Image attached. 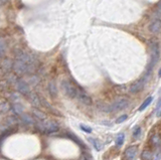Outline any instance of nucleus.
I'll use <instances>...</instances> for the list:
<instances>
[{
	"label": "nucleus",
	"instance_id": "1",
	"mask_svg": "<svg viewBox=\"0 0 161 160\" xmlns=\"http://www.w3.org/2000/svg\"><path fill=\"white\" fill-rule=\"evenodd\" d=\"M150 51H151V58H150V62L148 63L147 70H146V74L150 76L152 73L153 69L156 66V63H158L159 59V44L156 40L150 41Z\"/></svg>",
	"mask_w": 161,
	"mask_h": 160
},
{
	"label": "nucleus",
	"instance_id": "2",
	"mask_svg": "<svg viewBox=\"0 0 161 160\" xmlns=\"http://www.w3.org/2000/svg\"><path fill=\"white\" fill-rule=\"evenodd\" d=\"M130 104V102L127 99H124V98H121V99H118L114 103H112L111 105L109 106H105L104 108H101L103 111L105 112H118V111H122L125 108H127Z\"/></svg>",
	"mask_w": 161,
	"mask_h": 160
},
{
	"label": "nucleus",
	"instance_id": "3",
	"mask_svg": "<svg viewBox=\"0 0 161 160\" xmlns=\"http://www.w3.org/2000/svg\"><path fill=\"white\" fill-rule=\"evenodd\" d=\"M36 126L41 132H45V133H55V132H58L59 129V124L55 122V121H51V120H44L42 122H38L36 124Z\"/></svg>",
	"mask_w": 161,
	"mask_h": 160
},
{
	"label": "nucleus",
	"instance_id": "4",
	"mask_svg": "<svg viewBox=\"0 0 161 160\" xmlns=\"http://www.w3.org/2000/svg\"><path fill=\"white\" fill-rule=\"evenodd\" d=\"M62 90L70 99H76L77 97V87L71 83L69 81H63L60 84Z\"/></svg>",
	"mask_w": 161,
	"mask_h": 160
},
{
	"label": "nucleus",
	"instance_id": "5",
	"mask_svg": "<svg viewBox=\"0 0 161 160\" xmlns=\"http://www.w3.org/2000/svg\"><path fill=\"white\" fill-rule=\"evenodd\" d=\"M13 72L16 74L17 77L18 76H24V74H27V65L24 63L22 60L20 59H15L13 63Z\"/></svg>",
	"mask_w": 161,
	"mask_h": 160
},
{
	"label": "nucleus",
	"instance_id": "6",
	"mask_svg": "<svg viewBox=\"0 0 161 160\" xmlns=\"http://www.w3.org/2000/svg\"><path fill=\"white\" fill-rule=\"evenodd\" d=\"M148 79H149V76L145 74L140 80H138L137 82H135V83L130 87V92H131V93L132 94H137V93H139V92H141L143 90V88H144L145 84L147 83Z\"/></svg>",
	"mask_w": 161,
	"mask_h": 160
},
{
	"label": "nucleus",
	"instance_id": "7",
	"mask_svg": "<svg viewBox=\"0 0 161 160\" xmlns=\"http://www.w3.org/2000/svg\"><path fill=\"white\" fill-rule=\"evenodd\" d=\"M15 88L18 93H20L21 95H24V96H28L30 93V88H29V85L26 83L25 80L23 79H18L17 82L15 83Z\"/></svg>",
	"mask_w": 161,
	"mask_h": 160
},
{
	"label": "nucleus",
	"instance_id": "8",
	"mask_svg": "<svg viewBox=\"0 0 161 160\" xmlns=\"http://www.w3.org/2000/svg\"><path fill=\"white\" fill-rule=\"evenodd\" d=\"M76 99H78L81 103H83L84 105L90 106L92 105V99L86 92L83 90V89L77 87V97Z\"/></svg>",
	"mask_w": 161,
	"mask_h": 160
},
{
	"label": "nucleus",
	"instance_id": "9",
	"mask_svg": "<svg viewBox=\"0 0 161 160\" xmlns=\"http://www.w3.org/2000/svg\"><path fill=\"white\" fill-rule=\"evenodd\" d=\"M149 30L154 34H160L161 33V19L157 18V19L153 20L149 25Z\"/></svg>",
	"mask_w": 161,
	"mask_h": 160
},
{
	"label": "nucleus",
	"instance_id": "10",
	"mask_svg": "<svg viewBox=\"0 0 161 160\" xmlns=\"http://www.w3.org/2000/svg\"><path fill=\"white\" fill-rule=\"evenodd\" d=\"M137 146H130L128 147L124 152V157L126 160H135L136 154H137Z\"/></svg>",
	"mask_w": 161,
	"mask_h": 160
},
{
	"label": "nucleus",
	"instance_id": "11",
	"mask_svg": "<svg viewBox=\"0 0 161 160\" xmlns=\"http://www.w3.org/2000/svg\"><path fill=\"white\" fill-rule=\"evenodd\" d=\"M13 63L10 59H3L1 63V69L5 72H10V70L13 69Z\"/></svg>",
	"mask_w": 161,
	"mask_h": 160
},
{
	"label": "nucleus",
	"instance_id": "12",
	"mask_svg": "<svg viewBox=\"0 0 161 160\" xmlns=\"http://www.w3.org/2000/svg\"><path fill=\"white\" fill-rule=\"evenodd\" d=\"M26 83L28 85H31V86H37V85L39 84V81H40V79H39V77L37 76V74H29V76L27 77V79L25 80Z\"/></svg>",
	"mask_w": 161,
	"mask_h": 160
},
{
	"label": "nucleus",
	"instance_id": "13",
	"mask_svg": "<svg viewBox=\"0 0 161 160\" xmlns=\"http://www.w3.org/2000/svg\"><path fill=\"white\" fill-rule=\"evenodd\" d=\"M27 98H28V101H29L33 106H35V107L40 106V100H39L38 96L35 93H32L31 92V93L27 96Z\"/></svg>",
	"mask_w": 161,
	"mask_h": 160
},
{
	"label": "nucleus",
	"instance_id": "14",
	"mask_svg": "<svg viewBox=\"0 0 161 160\" xmlns=\"http://www.w3.org/2000/svg\"><path fill=\"white\" fill-rule=\"evenodd\" d=\"M11 109H12L13 113L17 116H20L21 114L24 113V109L20 103H14V104L11 106Z\"/></svg>",
	"mask_w": 161,
	"mask_h": 160
},
{
	"label": "nucleus",
	"instance_id": "15",
	"mask_svg": "<svg viewBox=\"0 0 161 160\" xmlns=\"http://www.w3.org/2000/svg\"><path fill=\"white\" fill-rule=\"evenodd\" d=\"M19 118L20 120L22 121V122H24L25 124H28V125H32V124H34V119L32 118L31 116H29L28 114H25V113H23V114H21V115L19 116Z\"/></svg>",
	"mask_w": 161,
	"mask_h": 160
},
{
	"label": "nucleus",
	"instance_id": "16",
	"mask_svg": "<svg viewBox=\"0 0 161 160\" xmlns=\"http://www.w3.org/2000/svg\"><path fill=\"white\" fill-rule=\"evenodd\" d=\"M5 80L8 82L9 85H15V83L18 80V77L16 76L14 73H7L6 76H5Z\"/></svg>",
	"mask_w": 161,
	"mask_h": 160
},
{
	"label": "nucleus",
	"instance_id": "17",
	"mask_svg": "<svg viewBox=\"0 0 161 160\" xmlns=\"http://www.w3.org/2000/svg\"><path fill=\"white\" fill-rule=\"evenodd\" d=\"M7 42L4 38H1L0 37V58L4 56L7 52Z\"/></svg>",
	"mask_w": 161,
	"mask_h": 160
},
{
	"label": "nucleus",
	"instance_id": "18",
	"mask_svg": "<svg viewBox=\"0 0 161 160\" xmlns=\"http://www.w3.org/2000/svg\"><path fill=\"white\" fill-rule=\"evenodd\" d=\"M48 92L52 98H56V95H58V87L55 82H49L48 84Z\"/></svg>",
	"mask_w": 161,
	"mask_h": 160
},
{
	"label": "nucleus",
	"instance_id": "19",
	"mask_svg": "<svg viewBox=\"0 0 161 160\" xmlns=\"http://www.w3.org/2000/svg\"><path fill=\"white\" fill-rule=\"evenodd\" d=\"M10 110V104L5 100L0 102V114H6Z\"/></svg>",
	"mask_w": 161,
	"mask_h": 160
},
{
	"label": "nucleus",
	"instance_id": "20",
	"mask_svg": "<svg viewBox=\"0 0 161 160\" xmlns=\"http://www.w3.org/2000/svg\"><path fill=\"white\" fill-rule=\"evenodd\" d=\"M150 143L153 147H157V146H160L161 145V136L159 134H156L154 135L151 139H150Z\"/></svg>",
	"mask_w": 161,
	"mask_h": 160
},
{
	"label": "nucleus",
	"instance_id": "21",
	"mask_svg": "<svg viewBox=\"0 0 161 160\" xmlns=\"http://www.w3.org/2000/svg\"><path fill=\"white\" fill-rule=\"evenodd\" d=\"M153 101V97H151V96H150V97H148L147 99H146V100L144 101L142 103V105L139 107V111L140 112H142V111H144V110L147 108V107L151 104V102Z\"/></svg>",
	"mask_w": 161,
	"mask_h": 160
},
{
	"label": "nucleus",
	"instance_id": "22",
	"mask_svg": "<svg viewBox=\"0 0 161 160\" xmlns=\"http://www.w3.org/2000/svg\"><path fill=\"white\" fill-rule=\"evenodd\" d=\"M141 159L142 160H152V152L151 150L148 149H144V151L141 154Z\"/></svg>",
	"mask_w": 161,
	"mask_h": 160
},
{
	"label": "nucleus",
	"instance_id": "23",
	"mask_svg": "<svg viewBox=\"0 0 161 160\" xmlns=\"http://www.w3.org/2000/svg\"><path fill=\"white\" fill-rule=\"evenodd\" d=\"M32 113H33V115L36 117V118L38 120H45V115L44 113H42L40 110H38V109H32Z\"/></svg>",
	"mask_w": 161,
	"mask_h": 160
},
{
	"label": "nucleus",
	"instance_id": "24",
	"mask_svg": "<svg viewBox=\"0 0 161 160\" xmlns=\"http://www.w3.org/2000/svg\"><path fill=\"white\" fill-rule=\"evenodd\" d=\"M125 140V134L124 133H119L116 137V145L117 146H122Z\"/></svg>",
	"mask_w": 161,
	"mask_h": 160
},
{
	"label": "nucleus",
	"instance_id": "25",
	"mask_svg": "<svg viewBox=\"0 0 161 160\" xmlns=\"http://www.w3.org/2000/svg\"><path fill=\"white\" fill-rule=\"evenodd\" d=\"M17 122H18V120H17L16 117H14V116H9V117H7V119H6L7 126H12L14 124H16Z\"/></svg>",
	"mask_w": 161,
	"mask_h": 160
},
{
	"label": "nucleus",
	"instance_id": "26",
	"mask_svg": "<svg viewBox=\"0 0 161 160\" xmlns=\"http://www.w3.org/2000/svg\"><path fill=\"white\" fill-rule=\"evenodd\" d=\"M89 140H90V142L91 143L94 145V147H95V149L97 151H100L101 150V148H102V145H101V143L98 141V140H96V139H93V138H89Z\"/></svg>",
	"mask_w": 161,
	"mask_h": 160
},
{
	"label": "nucleus",
	"instance_id": "27",
	"mask_svg": "<svg viewBox=\"0 0 161 160\" xmlns=\"http://www.w3.org/2000/svg\"><path fill=\"white\" fill-rule=\"evenodd\" d=\"M8 87H9V84H8V82H7L6 80H1V81H0V92L6 91L7 89H8Z\"/></svg>",
	"mask_w": 161,
	"mask_h": 160
},
{
	"label": "nucleus",
	"instance_id": "28",
	"mask_svg": "<svg viewBox=\"0 0 161 160\" xmlns=\"http://www.w3.org/2000/svg\"><path fill=\"white\" fill-rule=\"evenodd\" d=\"M140 134H141V128L139 126H136L134 131H133V137L134 138H138L139 136H140Z\"/></svg>",
	"mask_w": 161,
	"mask_h": 160
},
{
	"label": "nucleus",
	"instance_id": "29",
	"mask_svg": "<svg viewBox=\"0 0 161 160\" xmlns=\"http://www.w3.org/2000/svg\"><path fill=\"white\" fill-rule=\"evenodd\" d=\"M80 128L84 131V132H86V133H92V131H93V129H92L91 127L86 126V125H84V124H81V125H80Z\"/></svg>",
	"mask_w": 161,
	"mask_h": 160
},
{
	"label": "nucleus",
	"instance_id": "30",
	"mask_svg": "<svg viewBox=\"0 0 161 160\" xmlns=\"http://www.w3.org/2000/svg\"><path fill=\"white\" fill-rule=\"evenodd\" d=\"M156 112H157V114H156V116L157 117H159L160 115H161V98L159 99V101L157 102V106H156Z\"/></svg>",
	"mask_w": 161,
	"mask_h": 160
},
{
	"label": "nucleus",
	"instance_id": "31",
	"mask_svg": "<svg viewBox=\"0 0 161 160\" xmlns=\"http://www.w3.org/2000/svg\"><path fill=\"white\" fill-rule=\"evenodd\" d=\"M127 118H128V116H127V115H122V116H120L119 118H118V119L116 120V123H118V124L123 123L124 121H126V120H127Z\"/></svg>",
	"mask_w": 161,
	"mask_h": 160
},
{
	"label": "nucleus",
	"instance_id": "32",
	"mask_svg": "<svg viewBox=\"0 0 161 160\" xmlns=\"http://www.w3.org/2000/svg\"><path fill=\"white\" fill-rule=\"evenodd\" d=\"M3 73H4V70H3L2 69H0V77L3 76Z\"/></svg>",
	"mask_w": 161,
	"mask_h": 160
},
{
	"label": "nucleus",
	"instance_id": "33",
	"mask_svg": "<svg viewBox=\"0 0 161 160\" xmlns=\"http://www.w3.org/2000/svg\"><path fill=\"white\" fill-rule=\"evenodd\" d=\"M1 63H2V58H0V66H1Z\"/></svg>",
	"mask_w": 161,
	"mask_h": 160
},
{
	"label": "nucleus",
	"instance_id": "34",
	"mask_svg": "<svg viewBox=\"0 0 161 160\" xmlns=\"http://www.w3.org/2000/svg\"><path fill=\"white\" fill-rule=\"evenodd\" d=\"M159 77H161V69L159 70Z\"/></svg>",
	"mask_w": 161,
	"mask_h": 160
},
{
	"label": "nucleus",
	"instance_id": "35",
	"mask_svg": "<svg viewBox=\"0 0 161 160\" xmlns=\"http://www.w3.org/2000/svg\"><path fill=\"white\" fill-rule=\"evenodd\" d=\"M0 122H1V114H0Z\"/></svg>",
	"mask_w": 161,
	"mask_h": 160
},
{
	"label": "nucleus",
	"instance_id": "36",
	"mask_svg": "<svg viewBox=\"0 0 161 160\" xmlns=\"http://www.w3.org/2000/svg\"><path fill=\"white\" fill-rule=\"evenodd\" d=\"M2 4V3H1V1H0V5H1Z\"/></svg>",
	"mask_w": 161,
	"mask_h": 160
}]
</instances>
